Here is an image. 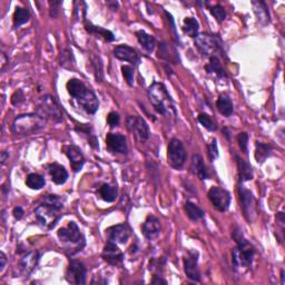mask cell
Returning <instances> with one entry per match:
<instances>
[{
  "instance_id": "6da1fadb",
  "label": "cell",
  "mask_w": 285,
  "mask_h": 285,
  "mask_svg": "<svg viewBox=\"0 0 285 285\" xmlns=\"http://www.w3.org/2000/svg\"><path fill=\"white\" fill-rule=\"evenodd\" d=\"M63 208L64 200L62 197L54 194L45 195L35 210L37 224L44 230H51L62 218Z\"/></svg>"
},
{
  "instance_id": "7a4b0ae2",
  "label": "cell",
  "mask_w": 285,
  "mask_h": 285,
  "mask_svg": "<svg viewBox=\"0 0 285 285\" xmlns=\"http://www.w3.org/2000/svg\"><path fill=\"white\" fill-rule=\"evenodd\" d=\"M66 87L69 95L78 103V105L87 114L94 115L98 110L99 102L97 96L82 80L77 78H71L68 80Z\"/></svg>"
},
{
  "instance_id": "3957f363",
  "label": "cell",
  "mask_w": 285,
  "mask_h": 285,
  "mask_svg": "<svg viewBox=\"0 0 285 285\" xmlns=\"http://www.w3.org/2000/svg\"><path fill=\"white\" fill-rule=\"evenodd\" d=\"M232 238L236 242V247L232 251V262L234 270L248 268L252 266L254 261L255 248L243 236L242 231L235 227L232 232Z\"/></svg>"
},
{
  "instance_id": "277c9868",
  "label": "cell",
  "mask_w": 285,
  "mask_h": 285,
  "mask_svg": "<svg viewBox=\"0 0 285 285\" xmlns=\"http://www.w3.org/2000/svg\"><path fill=\"white\" fill-rule=\"evenodd\" d=\"M148 98L154 110L159 115L165 116V117L175 118L177 116L174 100L172 99L171 95L168 94L167 88L162 83H154L148 88Z\"/></svg>"
},
{
  "instance_id": "5b68a950",
  "label": "cell",
  "mask_w": 285,
  "mask_h": 285,
  "mask_svg": "<svg viewBox=\"0 0 285 285\" xmlns=\"http://www.w3.org/2000/svg\"><path fill=\"white\" fill-rule=\"evenodd\" d=\"M57 236L68 256L78 254L86 245L85 236L75 222H69L66 227L59 228Z\"/></svg>"
},
{
  "instance_id": "8992f818",
  "label": "cell",
  "mask_w": 285,
  "mask_h": 285,
  "mask_svg": "<svg viewBox=\"0 0 285 285\" xmlns=\"http://www.w3.org/2000/svg\"><path fill=\"white\" fill-rule=\"evenodd\" d=\"M47 120L36 114L17 116L11 124V132L15 136H29L38 133L46 126Z\"/></svg>"
},
{
  "instance_id": "52a82bcc",
  "label": "cell",
  "mask_w": 285,
  "mask_h": 285,
  "mask_svg": "<svg viewBox=\"0 0 285 285\" xmlns=\"http://www.w3.org/2000/svg\"><path fill=\"white\" fill-rule=\"evenodd\" d=\"M194 43L199 53L205 58L225 57L224 43L219 35L211 33L198 34Z\"/></svg>"
},
{
  "instance_id": "ba28073f",
  "label": "cell",
  "mask_w": 285,
  "mask_h": 285,
  "mask_svg": "<svg viewBox=\"0 0 285 285\" xmlns=\"http://www.w3.org/2000/svg\"><path fill=\"white\" fill-rule=\"evenodd\" d=\"M36 113L44 119L51 120L54 123H62L64 120L63 110L54 96L44 95L38 99Z\"/></svg>"
},
{
  "instance_id": "9c48e42d",
  "label": "cell",
  "mask_w": 285,
  "mask_h": 285,
  "mask_svg": "<svg viewBox=\"0 0 285 285\" xmlns=\"http://www.w3.org/2000/svg\"><path fill=\"white\" fill-rule=\"evenodd\" d=\"M167 162L175 170H180L185 165L186 151L178 138H172L167 147Z\"/></svg>"
},
{
  "instance_id": "30bf717a",
  "label": "cell",
  "mask_w": 285,
  "mask_h": 285,
  "mask_svg": "<svg viewBox=\"0 0 285 285\" xmlns=\"http://www.w3.org/2000/svg\"><path fill=\"white\" fill-rule=\"evenodd\" d=\"M239 196L244 218H245L248 223H253L256 219L255 198L253 196L252 192L245 188L243 183H241L239 185Z\"/></svg>"
},
{
  "instance_id": "8fae6325",
  "label": "cell",
  "mask_w": 285,
  "mask_h": 285,
  "mask_svg": "<svg viewBox=\"0 0 285 285\" xmlns=\"http://www.w3.org/2000/svg\"><path fill=\"white\" fill-rule=\"evenodd\" d=\"M208 199L211 200L213 207L219 212H226L231 204V194L225 188L213 186L207 193Z\"/></svg>"
},
{
  "instance_id": "7c38bea8",
  "label": "cell",
  "mask_w": 285,
  "mask_h": 285,
  "mask_svg": "<svg viewBox=\"0 0 285 285\" xmlns=\"http://www.w3.org/2000/svg\"><path fill=\"white\" fill-rule=\"evenodd\" d=\"M126 124L128 130L134 134L136 139L139 140L140 143L146 142L150 138V127L144 118L139 117V116H128L126 118Z\"/></svg>"
},
{
  "instance_id": "4fadbf2b",
  "label": "cell",
  "mask_w": 285,
  "mask_h": 285,
  "mask_svg": "<svg viewBox=\"0 0 285 285\" xmlns=\"http://www.w3.org/2000/svg\"><path fill=\"white\" fill-rule=\"evenodd\" d=\"M66 280L70 284H86L87 268L85 264L77 260H71L66 271Z\"/></svg>"
},
{
  "instance_id": "5bb4252c",
  "label": "cell",
  "mask_w": 285,
  "mask_h": 285,
  "mask_svg": "<svg viewBox=\"0 0 285 285\" xmlns=\"http://www.w3.org/2000/svg\"><path fill=\"white\" fill-rule=\"evenodd\" d=\"M184 272L193 282H200V271L198 267V253L196 251L190 250L187 255L184 258Z\"/></svg>"
},
{
  "instance_id": "9a60e30c",
  "label": "cell",
  "mask_w": 285,
  "mask_h": 285,
  "mask_svg": "<svg viewBox=\"0 0 285 285\" xmlns=\"http://www.w3.org/2000/svg\"><path fill=\"white\" fill-rule=\"evenodd\" d=\"M132 235V230L127 223L117 224L108 227L106 230L107 240L116 244H125L130 240Z\"/></svg>"
},
{
  "instance_id": "2e32d148",
  "label": "cell",
  "mask_w": 285,
  "mask_h": 285,
  "mask_svg": "<svg viewBox=\"0 0 285 285\" xmlns=\"http://www.w3.org/2000/svg\"><path fill=\"white\" fill-rule=\"evenodd\" d=\"M40 261V253L38 251H31L25 254V256L20 260L18 264L19 274L22 276H29L33 273L36 267L38 266Z\"/></svg>"
},
{
  "instance_id": "e0dca14e",
  "label": "cell",
  "mask_w": 285,
  "mask_h": 285,
  "mask_svg": "<svg viewBox=\"0 0 285 285\" xmlns=\"http://www.w3.org/2000/svg\"><path fill=\"white\" fill-rule=\"evenodd\" d=\"M106 147L113 154H123L127 155L128 145L127 139L122 134L110 133L106 136Z\"/></svg>"
},
{
  "instance_id": "ac0fdd59",
  "label": "cell",
  "mask_w": 285,
  "mask_h": 285,
  "mask_svg": "<svg viewBox=\"0 0 285 285\" xmlns=\"http://www.w3.org/2000/svg\"><path fill=\"white\" fill-rule=\"evenodd\" d=\"M102 258L106 263L110 265H119L124 260V253L120 251V248L117 246V244L110 241H107V243L104 246L102 253Z\"/></svg>"
},
{
  "instance_id": "d6986e66",
  "label": "cell",
  "mask_w": 285,
  "mask_h": 285,
  "mask_svg": "<svg viewBox=\"0 0 285 285\" xmlns=\"http://www.w3.org/2000/svg\"><path fill=\"white\" fill-rule=\"evenodd\" d=\"M64 152H65L66 156L69 159L71 170L75 173H78L82 171L83 166L85 165V156L82 153V151L79 150L77 146L75 145H68L64 147Z\"/></svg>"
},
{
  "instance_id": "ffe728a7",
  "label": "cell",
  "mask_w": 285,
  "mask_h": 285,
  "mask_svg": "<svg viewBox=\"0 0 285 285\" xmlns=\"http://www.w3.org/2000/svg\"><path fill=\"white\" fill-rule=\"evenodd\" d=\"M160 232H162V226H160L159 219L154 215H148L142 225V233L145 239L154 241L160 235Z\"/></svg>"
},
{
  "instance_id": "44dd1931",
  "label": "cell",
  "mask_w": 285,
  "mask_h": 285,
  "mask_svg": "<svg viewBox=\"0 0 285 285\" xmlns=\"http://www.w3.org/2000/svg\"><path fill=\"white\" fill-rule=\"evenodd\" d=\"M114 56L119 60L131 63L132 65L135 66H137L140 62L139 54L137 53V50L134 49L133 47H130L127 45L116 46L114 48Z\"/></svg>"
},
{
  "instance_id": "7402d4cb",
  "label": "cell",
  "mask_w": 285,
  "mask_h": 285,
  "mask_svg": "<svg viewBox=\"0 0 285 285\" xmlns=\"http://www.w3.org/2000/svg\"><path fill=\"white\" fill-rule=\"evenodd\" d=\"M48 173H49L51 180L57 185H63L68 179V172L65 170V167L60 165L58 163H51L47 166Z\"/></svg>"
},
{
  "instance_id": "603a6c76",
  "label": "cell",
  "mask_w": 285,
  "mask_h": 285,
  "mask_svg": "<svg viewBox=\"0 0 285 285\" xmlns=\"http://www.w3.org/2000/svg\"><path fill=\"white\" fill-rule=\"evenodd\" d=\"M191 172L202 180L210 178V173H208V170L205 164H204L203 157L199 154L193 155L191 162Z\"/></svg>"
},
{
  "instance_id": "cb8c5ba5",
  "label": "cell",
  "mask_w": 285,
  "mask_h": 285,
  "mask_svg": "<svg viewBox=\"0 0 285 285\" xmlns=\"http://www.w3.org/2000/svg\"><path fill=\"white\" fill-rule=\"evenodd\" d=\"M205 70L208 75L214 76L218 79H226L227 74L226 70L224 69L219 57H211L208 58V63L205 65Z\"/></svg>"
},
{
  "instance_id": "d4e9b609",
  "label": "cell",
  "mask_w": 285,
  "mask_h": 285,
  "mask_svg": "<svg viewBox=\"0 0 285 285\" xmlns=\"http://www.w3.org/2000/svg\"><path fill=\"white\" fill-rule=\"evenodd\" d=\"M235 159H236V164H238L241 183H244V182H247V180L253 179V170H252L251 164L246 162L245 159H243L242 157H240V155L238 154H235Z\"/></svg>"
},
{
  "instance_id": "484cf974",
  "label": "cell",
  "mask_w": 285,
  "mask_h": 285,
  "mask_svg": "<svg viewBox=\"0 0 285 285\" xmlns=\"http://www.w3.org/2000/svg\"><path fill=\"white\" fill-rule=\"evenodd\" d=\"M216 108L220 114L225 117H230V116L234 113V106H233L232 99L230 96L226 94L219 95L218 100H216Z\"/></svg>"
},
{
  "instance_id": "4316f807",
  "label": "cell",
  "mask_w": 285,
  "mask_h": 285,
  "mask_svg": "<svg viewBox=\"0 0 285 285\" xmlns=\"http://www.w3.org/2000/svg\"><path fill=\"white\" fill-rule=\"evenodd\" d=\"M85 29L87 30V33L93 34V35H96V36H99V37L104 38L108 43L114 42V40H115V36H114L113 33H111L110 30H107V29H105V28H103L100 26H95L91 22H85Z\"/></svg>"
},
{
  "instance_id": "83f0119b",
  "label": "cell",
  "mask_w": 285,
  "mask_h": 285,
  "mask_svg": "<svg viewBox=\"0 0 285 285\" xmlns=\"http://www.w3.org/2000/svg\"><path fill=\"white\" fill-rule=\"evenodd\" d=\"M136 37H137L138 43L140 44L144 49H145L147 53H153L156 47V39L153 37L152 35H148L147 33L143 30L136 31Z\"/></svg>"
},
{
  "instance_id": "f1b7e54d",
  "label": "cell",
  "mask_w": 285,
  "mask_h": 285,
  "mask_svg": "<svg viewBox=\"0 0 285 285\" xmlns=\"http://www.w3.org/2000/svg\"><path fill=\"white\" fill-rule=\"evenodd\" d=\"M255 159L256 162L262 164L266 160V158L270 157L272 155V151L273 148L270 145V144H265V143H261V142H256L255 144Z\"/></svg>"
},
{
  "instance_id": "f546056e",
  "label": "cell",
  "mask_w": 285,
  "mask_h": 285,
  "mask_svg": "<svg viewBox=\"0 0 285 285\" xmlns=\"http://www.w3.org/2000/svg\"><path fill=\"white\" fill-rule=\"evenodd\" d=\"M183 31L185 35L195 39L199 31V23L197 20L193 17H186L183 22Z\"/></svg>"
},
{
  "instance_id": "4dcf8cb0",
  "label": "cell",
  "mask_w": 285,
  "mask_h": 285,
  "mask_svg": "<svg viewBox=\"0 0 285 285\" xmlns=\"http://www.w3.org/2000/svg\"><path fill=\"white\" fill-rule=\"evenodd\" d=\"M98 195L100 196V198L105 200V202L113 203L114 200L117 198V188L110 185V184H103V185L98 188Z\"/></svg>"
},
{
  "instance_id": "1f68e13d",
  "label": "cell",
  "mask_w": 285,
  "mask_h": 285,
  "mask_svg": "<svg viewBox=\"0 0 285 285\" xmlns=\"http://www.w3.org/2000/svg\"><path fill=\"white\" fill-rule=\"evenodd\" d=\"M253 9L258 17V20L262 23L270 22V14H268L267 7L264 1H253Z\"/></svg>"
},
{
  "instance_id": "d6a6232c",
  "label": "cell",
  "mask_w": 285,
  "mask_h": 285,
  "mask_svg": "<svg viewBox=\"0 0 285 285\" xmlns=\"http://www.w3.org/2000/svg\"><path fill=\"white\" fill-rule=\"evenodd\" d=\"M30 19V13L27 8H22V7H17L16 8L15 13H14V17H13V22H14V28H19L22 25H25Z\"/></svg>"
},
{
  "instance_id": "836d02e7",
  "label": "cell",
  "mask_w": 285,
  "mask_h": 285,
  "mask_svg": "<svg viewBox=\"0 0 285 285\" xmlns=\"http://www.w3.org/2000/svg\"><path fill=\"white\" fill-rule=\"evenodd\" d=\"M184 210H185L186 215L188 216V219H192V220H199L204 218V215H205V213L202 210V208H199L196 204H194L193 202H190V200H187L185 203V205H184Z\"/></svg>"
},
{
  "instance_id": "e575fe53",
  "label": "cell",
  "mask_w": 285,
  "mask_h": 285,
  "mask_svg": "<svg viewBox=\"0 0 285 285\" xmlns=\"http://www.w3.org/2000/svg\"><path fill=\"white\" fill-rule=\"evenodd\" d=\"M45 178L43 177L40 174H37V173H31L27 176L26 178V185L27 187H29L30 190L34 191H39L45 186Z\"/></svg>"
},
{
  "instance_id": "d590c367",
  "label": "cell",
  "mask_w": 285,
  "mask_h": 285,
  "mask_svg": "<svg viewBox=\"0 0 285 285\" xmlns=\"http://www.w3.org/2000/svg\"><path fill=\"white\" fill-rule=\"evenodd\" d=\"M60 66L66 68V69H74L75 59L73 51L69 48H64L60 53Z\"/></svg>"
},
{
  "instance_id": "8d00e7d4",
  "label": "cell",
  "mask_w": 285,
  "mask_h": 285,
  "mask_svg": "<svg viewBox=\"0 0 285 285\" xmlns=\"http://www.w3.org/2000/svg\"><path fill=\"white\" fill-rule=\"evenodd\" d=\"M75 131L77 132L79 134H85L88 138V144L93 147V148H97V139H96L95 136L93 135V130H91L90 125H87V124H84V125H78L75 127Z\"/></svg>"
},
{
  "instance_id": "74e56055",
  "label": "cell",
  "mask_w": 285,
  "mask_h": 285,
  "mask_svg": "<svg viewBox=\"0 0 285 285\" xmlns=\"http://www.w3.org/2000/svg\"><path fill=\"white\" fill-rule=\"evenodd\" d=\"M197 120L199 122L200 125L204 128H206L207 131L210 132H216L218 131V124L214 119H213L210 115H207L205 113H202L198 115Z\"/></svg>"
},
{
  "instance_id": "f35d334b",
  "label": "cell",
  "mask_w": 285,
  "mask_h": 285,
  "mask_svg": "<svg viewBox=\"0 0 285 285\" xmlns=\"http://www.w3.org/2000/svg\"><path fill=\"white\" fill-rule=\"evenodd\" d=\"M210 11H211V14L214 16V18L218 20L219 22H223L224 20H225V18H226L225 9H224L223 6L219 5V3H218V5H214V6L210 7Z\"/></svg>"
},
{
  "instance_id": "ab89813d",
  "label": "cell",
  "mask_w": 285,
  "mask_h": 285,
  "mask_svg": "<svg viewBox=\"0 0 285 285\" xmlns=\"http://www.w3.org/2000/svg\"><path fill=\"white\" fill-rule=\"evenodd\" d=\"M91 64L94 66V73H95V77L97 79V82H102L103 80V64L102 60L98 57V56H94L91 57Z\"/></svg>"
},
{
  "instance_id": "60d3db41",
  "label": "cell",
  "mask_w": 285,
  "mask_h": 285,
  "mask_svg": "<svg viewBox=\"0 0 285 285\" xmlns=\"http://www.w3.org/2000/svg\"><path fill=\"white\" fill-rule=\"evenodd\" d=\"M122 73L124 78H125L126 83L128 84V86H133L134 85V75H135V69L132 66H122Z\"/></svg>"
},
{
  "instance_id": "b9f144b4",
  "label": "cell",
  "mask_w": 285,
  "mask_h": 285,
  "mask_svg": "<svg viewBox=\"0 0 285 285\" xmlns=\"http://www.w3.org/2000/svg\"><path fill=\"white\" fill-rule=\"evenodd\" d=\"M207 151H208V157L212 160H215L219 157V147L216 139H213L211 143L207 144Z\"/></svg>"
},
{
  "instance_id": "7bdbcfd3",
  "label": "cell",
  "mask_w": 285,
  "mask_h": 285,
  "mask_svg": "<svg viewBox=\"0 0 285 285\" xmlns=\"http://www.w3.org/2000/svg\"><path fill=\"white\" fill-rule=\"evenodd\" d=\"M238 142L240 148L242 152L247 154V145H248V134L247 133H240L238 135Z\"/></svg>"
},
{
  "instance_id": "ee69618b",
  "label": "cell",
  "mask_w": 285,
  "mask_h": 285,
  "mask_svg": "<svg viewBox=\"0 0 285 285\" xmlns=\"http://www.w3.org/2000/svg\"><path fill=\"white\" fill-rule=\"evenodd\" d=\"M107 123L111 128L118 126L119 123H120L119 114L116 113V111H110V113L108 114V116H107Z\"/></svg>"
},
{
  "instance_id": "f6af8a7d",
  "label": "cell",
  "mask_w": 285,
  "mask_h": 285,
  "mask_svg": "<svg viewBox=\"0 0 285 285\" xmlns=\"http://www.w3.org/2000/svg\"><path fill=\"white\" fill-rule=\"evenodd\" d=\"M75 17H76V19L77 20H79L80 18L82 19H84L85 20V17H84V16L82 15V11L84 14H86V8H87V6L86 7H84V8H82V6L84 5V1H76L75 3Z\"/></svg>"
},
{
  "instance_id": "bcb514c9",
  "label": "cell",
  "mask_w": 285,
  "mask_h": 285,
  "mask_svg": "<svg viewBox=\"0 0 285 285\" xmlns=\"http://www.w3.org/2000/svg\"><path fill=\"white\" fill-rule=\"evenodd\" d=\"M48 3H49L50 6V17L56 18L58 16L57 7L62 5V1H49Z\"/></svg>"
},
{
  "instance_id": "7dc6e473",
  "label": "cell",
  "mask_w": 285,
  "mask_h": 285,
  "mask_svg": "<svg viewBox=\"0 0 285 285\" xmlns=\"http://www.w3.org/2000/svg\"><path fill=\"white\" fill-rule=\"evenodd\" d=\"M22 100H23V93L22 89L16 91V93L13 95V97H11V103H13V105H19Z\"/></svg>"
},
{
  "instance_id": "c3c4849f",
  "label": "cell",
  "mask_w": 285,
  "mask_h": 285,
  "mask_svg": "<svg viewBox=\"0 0 285 285\" xmlns=\"http://www.w3.org/2000/svg\"><path fill=\"white\" fill-rule=\"evenodd\" d=\"M23 214H25V212H23L22 210V206H16L14 210H13V215H14V218L19 220V219H22V216Z\"/></svg>"
},
{
  "instance_id": "681fc988",
  "label": "cell",
  "mask_w": 285,
  "mask_h": 285,
  "mask_svg": "<svg viewBox=\"0 0 285 285\" xmlns=\"http://www.w3.org/2000/svg\"><path fill=\"white\" fill-rule=\"evenodd\" d=\"M7 263V256L3 252L0 253V272H3Z\"/></svg>"
},
{
  "instance_id": "f907efd6",
  "label": "cell",
  "mask_w": 285,
  "mask_h": 285,
  "mask_svg": "<svg viewBox=\"0 0 285 285\" xmlns=\"http://www.w3.org/2000/svg\"><path fill=\"white\" fill-rule=\"evenodd\" d=\"M151 283H152V284H162V283H163V284H167V281L160 278L159 275L155 274L154 279H153V280L151 281Z\"/></svg>"
},
{
  "instance_id": "816d5d0a",
  "label": "cell",
  "mask_w": 285,
  "mask_h": 285,
  "mask_svg": "<svg viewBox=\"0 0 285 285\" xmlns=\"http://www.w3.org/2000/svg\"><path fill=\"white\" fill-rule=\"evenodd\" d=\"M9 159V152L7 151H2L1 154H0V160H1V164L3 165L7 160Z\"/></svg>"
},
{
  "instance_id": "f5cc1de1",
  "label": "cell",
  "mask_w": 285,
  "mask_h": 285,
  "mask_svg": "<svg viewBox=\"0 0 285 285\" xmlns=\"http://www.w3.org/2000/svg\"><path fill=\"white\" fill-rule=\"evenodd\" d=\"M7 60H8V59H7V57H6V55L2 53V55H1V62H2V63H1V69H2V70L5 69V66H6V64H7ZM8 62H9V60H8Z\"/></svg>"
},
{
  "instance_id": "db71d44e",
  "label": "cell",
  "mask_w": 285,
  "mask_h": 285,
  "mask_svg": "<svg viewBox=\"0 0 285 285\" xmlns=\"http://www.w3.org/2000/svg\"><path fill=\"white\" fill-rule=\"evenodd\" d=\"M222 133L224 134V136H225V137L227 138V139H230V132H228V130L227 128H223V131H222Z\"/></svg>"
},
{
  "instance_id": "11a10c76",
  "label": "cell",
  "mask_w": 285,
  "mask_h": 285,
  "mask_svg": "<svg viewBox=\"0 0 285 285\" xmlns=\"http://www.w3.org/2000/svg\"><path fill=\"white\" fill-rule=\"evenodd\" d=\"M284 270L281 271V284H284Z\"/></svg>"
}]
</instances>
